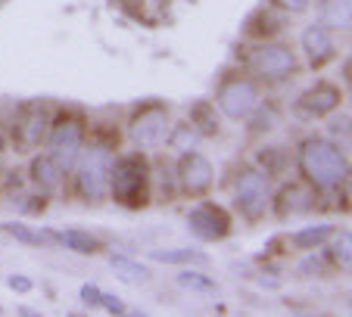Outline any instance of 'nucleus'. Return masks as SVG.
Masks as SVG:
<instances>
[{
  "label": "nucleus",
  "mask_w": 352,
  "mask_h": 317,
  "mask_svg": "<svg viewBox=\"0 0 352 317\" xmlns=\"http://www.w3.org/2000/svg\"><path fill=\"white\" fill-rule=\"evenodd\" d=\"M78 296H81V302H85V305H87V308L100 311V298H103V290H100V286H97V283H81Z\"/></svg>",
  "instance_id": "obj_27"
},
{
  "label": "nucleus",
  "mask_w": 352,
  "mask_h": 317,
  "mask_svg": "<svg viewBox=\"0 0 352 317\" xmlns=\"http://www.w3.org/2000/svg\"><path fill=\"white\" fill-rule=\"evenodd\" d=\"M28 184H32L34 193H41L44 199L47 196H56V193L63 190V184H66V172L56 165L50 152H38V150H34L32 162H28Z\"/></svg>",
  "instance_id": "obj_14"
},
{
  "label": "nucleus",
  "mask_w": 352,
  "mask_h": 317,
  "mask_svg": "<svg viewBox=\"0 0 352 317\" xmlns=\"http://www.w3.org/2000/svg\"><path fill=\"white\" fill-rule=\"evenodd\" d=\"M299 47H302V56H306L309 69H324L327 62L337 60V40H333V32L324 28L321 22L315 25H306L302 34H299Z\"/></svg>",
  "instance_id": "obj_13"
},
{
  "label": "nucleus",
  "mask_w": 352,
  "mask_h": 317,
  "mask_svg": "<svg viewBox=\"0 0 352 317\" xmlns=\"http://www.w3.org/2000/svg\"><path fill=\"white\" fill-rule=\"evenodd\" d=\"M50 121H54L50 103H41V99L19 103V109L13 113V125H10V146L19 152L41 150V143L47 140V131H50Z\"/></svg>",
  "instance_id": "obj_7"
},
{
  "label": "nucleus",
  "mask_w": 352,
  "mask_h": 317,
  "mask_svg": "<svg viewBox=\"0 0 352 317\" xmlns=\"http://www.w3.org/2000/svg\"><path fill=\"white\" fill-rule=\"evenodd\" d=\"M168 146H175V150L187 152V150H199V143H203V134L197 131V128L190 125V121H181V125L168 128V137H166Z\"/></svg>",
  "instance_id": "obj_25"
},
{
  "label": "nucleus",
  "mask_w": 352,
  "mask_h": 317,
  "mask_svg": "<svg viewBox=\"0 0 352 317\" xmlns=\"http://www.w3.org/2000/svg\"><path fill=\"white\" fill-rule=\"evenodd\" d=\"M116 143L113 140H103L97 134H91V140L85 143L78 162H75L72 174H75V190L85 202L100 205L109 199V172H113L116 162Z\"/></svg>",
  "instance_id": "obj_3"
},
{
  "label": "nucleus",
  "mask_w": 352,
  "mask_h": 317,
  "mask_svg": "<svg viewBox=\"0 0 352 317\" xmlns=\"http://www.w3.org/2000/svg\"><path fill=\"white\" fill-rule=\"evenodd\" d=\"M187 231L193 233L203 243H219V239H228L234 231V218L231 211L221 202H212V199H197V205H190V211L184 215Z\"/></svg>",
  "instance_id": "obj_10"
},
{
  "label": "nucleus",
  "mask_w": 352,
  "mask_h": 317,
  "mask_svg": "<svg viewBox=\"0 0 352 317\" xmlns=\"http://www.w3.org/2000/svg\"><path fill=\"white\" fill-rule=\"evenodd\" d=\"M331 134H333V137H340V134H343V143L349 146V115H337V113H333Z\"/></svg>",
  "instance_id": "obj_30"
},
{
  "label": "nucleus",
  "mask_w": 352,
  "mask_h": 317,
  "mask_svg": "<svg viewBox=\"0 0 352 317\" xmlns=\"http://www.w3.org/2000/svg\"><path fill=\"white\" fill-rule=\"evenodd\" d=\"M87 134H91V125H87V119L78 109L54 113V121H50V131H47L44 143H47V152L54 156V162L66 172V178L72 174L75 162H78L81 150H85Z\"/></svg>",
  "instance_id": "obj_4"
},
{
  "label": "nucleus",
  "mask_w": 352,
  "mask_h": 317,
  "mask_svg": "<svg viewBox=\"0 0 352 317\" xmlns=\"http://www.w3.org/2000/svg\"><path fill=\"white\" fill-rule=\"evenodd\" d=\"M3 150H7V137L0 134V156H3Z\"/></svg>",
  "instance_id": "obj_32"
},
{
  "label": "nucleus",
  "mask_w": 352,
  "mask_h": 317,
  "mask_svg": "<svg viewBox=\"0 0 352 317\" xmlns=\"http://www.w3.org/2000/svg\"><path fill=\"white\" fill-rule=\"evenodd\" d=\"M0 314H3V305H0Z\"/></svg>",
  "instance_id": "obj_33"
},
{
  "label": "nucleus",
  "mask_w": 352,
  "mask_h": 317,
  "mask_svg": "<svg viewBox=\"0 0 352 317\" xmlns=\"http://www.w3.org/2000/svg\"><path fill=\"white\" fill-rule=\"evenodd\" d=\"M168 128H172V115H168V106L160 99H146L128 119V140L134 143V150H156V146H166Z\"/></svg>",
  "instance_id": "obj_8"
},
{
  "label": "nucleus",
  "mask_w": 352,
  "mask_h": 317,
  "mask_svg": "<svg viewBox=\"0 0 352 317\" xmlns=\"http://www.w3.org/2000/svg\"><path fill=\"white\" fill-rule=\"evenodd\" d=\"M150 261L168 264V268H206L209 252L197 249V246H168V249H153Z\"/></svg>",
  "instance_id": "obj_17"
},
{
  "label": "nucleus",
  "mask_w": 352,
  "mask_h": 317,
  "mask_svg": "<svg viewBox=\"0 0 352 317\" xmlns=\"http://www.w3.org/2000/svg\"><path fill=\"white\" fill-rule=\"evenodd\" d=\"M0 231L7 233V237H13L16 243L22 246H50V233H47V227H34L28 224V221H3L0 224Z\"/></svg>",
  "instance_id": "obj_21"
},
{
  "label": "nucleus",
  "mask_w": 352,
  "mask_h": 317,
  "mask_svg": "<svg viewBox=\"0 0 352 317\" xmlns=\"http://www.w3.org/2000/svg\"><path fill=\"white\" fill-rule=\"evenodd\" d=\"M50 233V246H63V249L75 252V255H97L103 252V239L91 231H81V227H47Z\"/></svg>",
  "instance_id": "obj_16"
},
{
  "label": "nucleus",
  "mask_w": 352,
  "mask_h": 317,
  "mask_svg": "<svg viewBox=\"0 0 352 317\" xmlns=\"http://www.w3.org/2000/svg\"><path fill=\"white\" fill-rule=\"evenodd\" d=\"M268 3L278 7V10H284L287 16H302V13L312 10V0H268Z\"/></svg>",
  "instance_id": "obj_26"
},
{
  "label": "nucleus",
  "mask_w": 352,
  "mask_h": 317,
  "mask_svg": "<svg viewBox=\"0 0 352 317\" xmlns=\"http://www.w3.org/2000/svg\"><path fill=\"white\" fill-rule=\"evenodd\" d=\"M109 268H113L116 280H122V283H128V286H146L153 280V268H146L144 261H138V258H131V255H122V252L109 255Z\"/></svg>",
  "instance_id": "obj_18"
},
{
  "label": "nucleus",
  "mask_w": 352,
  "mask_h": 317,
  "mask_svg": "<svg viewBox=\"0 0 352 317\" xmlns=\"http://www.w3.org/2000/svg\"><path fill=\"white\" fill-rule=\"evenodd\" d=\"M100 308H103V311H109V314H125V311H128V305L122 302L119 296H113V292H103V298H100Z\"/></svg>",
  "instance_id": "obj_29"
},
{
  "label": "nucleus",
  "mask_w": 352,
  "mask_h": 317,
  "mask_svg": "<svg viewBox=\"0 0 352 317\" xmlns=\"http://www.w3.org/2000/svg\"><path fill=\"white\" fill-rule=\"evenodd\" d=\"M333 231H337V224H331V221L309 224V227H302V231L293 233V246H296V249H306V252H315L333 237Z\"/></svg>",
  "instance_id": "obj_22"
},
{
  "label": "nucleus",
  "mask_w": 352,
  "mask_h": 317,
  "mask_svg": "<svg viewBox=\"0 0 352 317\" xmlns=\"http://www.w3.org/2000/svg\"><path fill=\"white\" fill-rule=\"evenodd\" d=\"M272 178L268 172L256 165H243L237 174H234V209H237L240 218L246 221H262L265 218L268 205H272Z\"/></svg>",
  "instance_id": "obj_6"
},
{
  "label": "nucleus",
  "mask_w": 352,
  "mask_h": 317,
  "mask_svg": "<svg viewBox=\"0 0 352 317\" xmlns=\"http://www.w3.org/2000/svg\"><path fill=\"white\" fill-rule=\"evenodd\" d=\"M268 209H272L278 218L309 215V211H315V187L284 184L278 193H272V205H268Z\"/></svg>",
  "instance_id": "obj_15"
},
{
  "label": "nucleus",
  "mask_w": 352,
  "mask_h": 317,
  "mask_svg": "<svg viewBox=\"0 0 352 317\" xmlns=\"http://www.w3.org/2000/svg\"><path fill=\"white\" fill-rule=\"evenodd\" d=\"M193 128H197L203 137H215L219 134V113H215V103H206V99H197L190 106V115H187Z\"/></svg>",
  "instance_id": "obj_23"
},
{
  "label": "nucleus",
  "mask_w": 352,
  "mask_h": 317,
  "mask_svg": "<svg viewBox=\"0 0 352 317\" xmlns=\"http://www.w3.org/2000/svg\"><path fill=\"white\" fill-rule=\"evenodd\" d=\"M318 22L331 32H349L352 0H318Z\"/></svg>",
  "instance_id": "obj_19"
},
{
  "label": "nucleus",
  "mask_w": 352,
  "mask_h": 317,
  "mask_svg": "<svg viewBox=\"0 0 352 317\" xmlns=\"http://www.w3.org/2000/svg\"><path fill=\"white\" fill-rule=\"evenodd\" d=\"M340 103H343V87L321 78L299 93L296 113L306 115V119H327V115H333L340 109Z\"/></svg>",
  "instance_id": "obj_12"
},
{
  "label": "nucleus",
  "mask_w": 352,
  "mask_h": 317,
  "mask_svg": "<svg viewBox=\"0 0 352 317\" xmlns=\"http://www.w3.org/2000/svg\"><path fill=\"white\" fill-rule=\"evenodd\" d=\"M296 168L315 190H340L349 184V152L337 140L309 134L296 146Z\"/></svg>",
  "instance_id": "obj_1"
},
{
  "label": "nucleus",
  "mask_w": 352,
  "mask_h": 317,
  "mask_svg": "<svg viewBox=\"0 0 352 317\" xmlns=\"http://www.w3.org/2000/svg\"><path fill=\"white\" fill-rule=\"evenodd\" d=\"M175 283L181 286L184 292H193V296H219V280H212L206 271H199V268H181L175 274Z\"/></svg>",
  "instance_id": "obj_20"
},
{
  "label": "nucleus",
  "mask_w": 352,
  "mask_h": 317,
  "mask_svg": "<svg viewBox=\"0 0 352 317\" xmlns=\"http://www.w3.org/2000/svg\"><path fill=\"white\" fill-rule=\"evenodd\" d=\"M246 69L250 75L268 84H280V81H290L299 72V56L290 44L284 40H256L253 50L246 53Z\"/></svg>",
  "instance_id": "obj_5"
},
{
  "label": "nucleus",
  "mask_w": 352,
  "mask_h": 317,
  "mask_svg": "<svg viewBox=\"0 0 352 317\" xmlns=\"http://www.w3.org/2000/svg\"><path fill=\"white\" fill-rule=\"evenodd\" d=\"M0 3H3V0H0Z\"/></svg>",
  "instance_id": "obj_34"
},
{
  "label": "nucleus",
  "mask_w": 352,
  "mask_h": 317,
  "mask_svg": "<svg viewBox=\"0 0 352 317\" xmlns=\"http://www.w3.org/2000/svg\"><path fill=\"white\" fill-rule=\"evenodd\" d=\"M7 286H10L13 292H32V290H34L32 277H25V274H10V277H7Z\"/></svg>",
  "instance_id": "obj_31"
},
{
  "label": "nucleus",
  "mask_w": 352,
  "mask_h": 317,
  "mask_svg": "<svg viewBox=\"0 0 352 317\" xmlns=\"http://www.w3.org/2000/svg\"><path fill=\"white\" fill-rule=\"evenodd\" d=\"M109 199L122 209H146L153 199V168L144 150H131L116 156L109 172Z\"/></svg>",
  "instance_id": "obj_2"
},
{
  "label": "nucleus",
  "mask_w": 352,
  "mask_h": 317,
  "mask_svg": "<svg viewBox=\"0 0 352 317\" xmlns=\"http://www.w3.org/2000/svg\"><path fill=\"white\" fill-rule=\"evenodd\" d=\"M321 249H327L331 264H337L340 271H349V264H352V237H349V231H333V237L327 239Z\"/></svg>",
  "instance_id": "obj_24"
},
{
  "label": "nucleus",
  "mask_w": 352,
  "mask_h": 317,
  "mask_svg": "<svg viewBox=\"0 0 352 317\" xmlns=\"http://www.w3.org/2000/svg\"><path fill=\"white\" fill-rule=\"evenodd\" d=\"M259 99H262V93H259L256 78L240 75V72H228L219 81V87H215V106H219V113L228 121H243L259 106Z\"/></svg>",
  "instance_id": "obj_9"
},
{
  "label": "nucleus",
  "mask_w": 352,
  "mask_h": 317,
  "mask_svg": "<svg viewBox=\"0 0 352 317\" xmlns=\"http://www.w3.org/2000/svg\"><path fill=\"white\" fill-rule=\"evenodd\" d=\"M324 268H327V261L321 255H309L306 261H299V274L302 277H318V274H324Z\"/></svg>",
  "instance_id": "obj_28"
},
{
  "label": "nucleus",
  "mask_w": 352,
  "mask_h": 317,
  "mask_svg": "<svg viewBox=\"0 0 352 317\" xmlns=\"http://www.w3.org/2000/svg\"><path fill=\"white\" fill-rule=\"evenodd\" d=\"M175 184L178 193L187 199H203L212 193L215 187V165L212 158H206L199 150H187L181 152L178 165H175Z\"/></svg>",
  "instance_id": "obj_11"
}]
</instances>
